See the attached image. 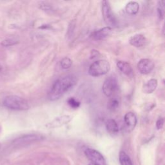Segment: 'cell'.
<instances>
[{"mask_svg": "<svg viewBox=\"0 0 165 165\" xmlns=\"http://www.w3.org/2000/svg\"><path fill=\"white\" fill-rule=\"evenodd\" d=\"M118 81L114 75L110 76L104 81L103 85V92L107 97H111L118 89Z\"/></svg>", "mask_w": 165, "mask_h": 165, "instance_id": "cell-5", "label": "cell"}, {"mask_svg": "<svg viewBox=\"0 0 165 165\" xmlns=\"http://www.w3.org/2000/svg\"><path fill=\"white\" fill-rule=\"evenodd\" d=\"M112 28L107 26V27H103L101 29L94 32L92 34V35H91V37H92L94 40L100 41L105 40V39L109 37L112 34Z\"/></svg>", "mask_w": 165, "mask_h": 165, "instance_id": "cell-10", "label": "cell"}, {"mask_svg": "<svg viewBox=\"0 0 165 165\" xmlns=\"http://www.w3.org/2000/svg\"><path fill=\"white\" fill-rule=\"evenodd\" d=\"M72 118L70 116L64 115L62 116H59L53 119L52 121H51V122L48 123L46 126L49 128L59 127H61V126L68 123L72 120Z\"/></svg>", "mask_w": 165, "mask_h": 165, "instance_id": "cell-11", "label": "cell"}, {"mask_svg": "<svg viewBox=\"0 0 165 165\" xmlns=\"http://www.w3.org/2000/svg\"><path fill=\"white\" fill-rule=\"evenodd\" d=\"M119 159L121 165H133L129 156L123 151H121L120 152Z\"/></svg>", "mask_w": 165, "mask_h": 165, "instance_id": "cell-18", "label": "cell"}, {"mask_svg": "<svg viewBox=\"0 0 165 165\" xmlns=\"http://www.w3.org/2000/svg\"><path fill=\"white\" fill-rule=\"evenodd\" d=\"M130 44L136 48H141L146 45V38L141 34H137L132 36L129 40Z\"/></svg>", "mask_w": 165, "mask_h": 165, "instance_id": "cell-12", "label": "cell"}, {"mask_svg": "<svg viewBox=\"0 0 165 165\" xmlns=\"http://www.w3.org/2000/svg\"><path fill=\"white\" fill-rule=\"evenodd\" d=\"M158 14L160 20H163L164 14V2L159 1L158 5Z\"/></svg>", "mask_w": 165, "mask_h": 165, "instance_id": "cell-20", "label": "cell"}, {"mask_svg": "<svg viewBox=\"0 0 165 165\" xmlns=\"http://www.w3.org/2000/svg\"><path fill=\"white\" fill-rule=\"evenodd\" d=\"M4 106L12 110L24 111L29 109V105L27 100L18 95H8L3 101Z\"/></svg>", "mask_w": 165, "mask_h": 165, "instance_id": "cell-2", "label": "cell"}, {"mask_svg": "<svg viewBox=\"0 0 165 165\" xmlns=\"http://www.w3.org/2000/svg\"><path fill=\"white\" fill-rule=\"evenodd\" d=\"M124 122L125 125V128L128 132H132L135 128L137 124V117L134 113L129 112L125 114L124 117Z\"/></svg>", "mask_w": 165, "mask_h": 165, "instance_id": "cell-9", "label": "cell"}, {"mask_svg": "<svg viewBox=\"0 0 165 165\" xmlns=\"http://www.w3.org/2000/svg\"><path fill=\"white\" fill-rule=\"evenodd\" d=\"M102 14L103 19L108 27L112 28L118 26V20L113 13L110 3L107 1L102 2Z\"/></svg>", "mask_w": 165, "mask_h": 165, "instance_id": "cell-4", "label": "cell"}, {"mask_svg": "<svg viewBox=\"0 0 165 165\" xmlns=\"http://www.w3.org/2000/svg\"><path fill=\"white\" fill-rule=\"evenodd\" d=\"M0 148H1V143H0Z\"/></svg>", "mask_w": 165, "mask_h": 165, "instance_id": "cell-27", "label": "cell"}, {"mask_svg": "<svg viewBox=\"0 0 165 165\" xmlns=\"http://www.w3.org/2000/svg\"><path fill=\"white\" fill-rule=\"evenodd\" d=\"M77 82V78L74 74H68L60 77L52 86L48 95L49 99L50 101L58 100L76 86Z\"/></svg>", "mask_w": 165, "mask_h": 165, "instance_id": "cell-1", "label": "cell"}, {"mask_svg": "<svg viewBox=\"0 0 165 165\" xmlns=\"http://www.w3.org/2000/svg\"><path fill=\"white\" fill-rule=\"evenodd\" d=\"M60 64H61V67H62L63 69L67 70V69H68L71 67L72 64V61L69 58L65 57L61 61Z\"/></svg>", "mask_w": 165, "mask_h": 165, "instance_id": "cell-19", "label": "cell"}, {"mask_svg": "<svg viewBox=\"0 0 165 165\" xmlns=\"http://www.w3.org/2000/svg\"><path fill=\"white\" fill-rule=\"evenodd\" d=\"M121 101L119 98L118 97H113L110 98L109 101H108L107 108L109 110L112 112H115L119 109Z\"/></svg>", "mask_w": 165, "mask_h": 165, "instance_id": "cell-17", "label": "cell"}, {"mask_svg": "<svg viewBox=\"0 0 165 165\" xmlns=\"http://www.w3.org/2000/svg\"><path fill=\"white\" fill-rule=\"evenodd\" d=\"M88 165H98L96 164H95V163H90Z\"/></svg>", "mask_w": 165, "mask_h": 165, "instance_id": "cell-25", "label": "cell"}, {"mask_svg": "<svg viewBox=\"0 0 165 165\" xmlns=\"http://www.w3.org/2000/svg\"><path fill=\"white\" fill-rule=\"evenodd\" d=\"M105 126L108 132L111 135H117L119 131V126L114 119H110L106 120Z\"/></svg>", "mask_w": 165, "mask_h": 165, "instance_id": "cell-14", "label": "cell"}, {"mask_svg": "<svg viewBox=\"0 0 165 165\" xmlns=\"http://www.w3.org/2000/svg\"><path fill=\"white\" fill-rule=\"evenodd\" d=\"M117 67L124 75L128 77L133 76V69L131 64L129 63L124 62V61H119L117 63Z\"/></svg>", "mask_w": 165, "mask_h": 165, "instance_id": "cell-13", "label": "cell"}, {"mask_svg": "<svg viewBox=\"0 0 165 165\" xmlns=\"http://www.w3.org/2000/svg\"><path fill=\"white\" fill-rule=\"evenodd\" d=\"M110 70V64L108 61L99 59L91 64L88 69V74L92 77H99L106 74Z\"/></svg>", "mask_w": 165, "mask_h": 165, "instance_id": "cell-3", "label": "cell"}, {"mask_svg": "<svg viewBox=\"0 0 165 165\" xmlns=\"http://www.w3.org/2000/svg\"><path fill=\"white\" fill-rule=\"evenodd\" d=\"M100 56V54L98 51L95 50H92L90 52V59H95V58H99V56Z\"/></svg>", "mask_w": 165, "mask_h": 165, "instance_id": "cell-24", "label": "cell"}, {"mask_svg": "<svg viewBox=\"0 0 165 165\" xmlns=\"http://www.w3.org/2000/svg\"><path fill=\"white\" fill-rule=\"evenodd\" d=\"M43 136L39 134H27L16 139L13 144L16 146H24L32 144L33 142L40 141L43 140Z\"/></svg>", "mask_w": 165, "mask_h": 165, "instance_id": "cell-6", "label": "cell"}, {"mask_svg": "<svg viewBox=\"0 0 165 165\" xmlns=\"http://www.w3.org/2000/svg\"><path fill=\"white\" fill-rule=\"evenodd\" d=\"M85 155L92 163L98 165H106L105 159L103 155L96 150L87 148L85 151Z\"/></svg>", "mask_w": 165, "mask_h": 165, "instance_id": "cell-7", "label": "cell"}, {"mask_svg": "<svg viewBox=\"0 0 165 165\" xmlns=\"http://www.w3.org/2000/svg\"><path fill=\"white\" fill-rule=\"evenodd\" d=\"M68 105L72 108H77L80 106V102L78 101L74 98H70L67 101Z\"/></svg>", "mask_w": 165, "mask_h": 165, "instance_id": "cell-22", "label": "cell"}, {"mask_svg": "<svg viewBox=\"0 0 165 165\" xmlns=\"http://www.w3.org/2000/svg\"><path fill=\"white\" fill-rule=\"evenodd\" d=\"M18 43V41L14 38H7L6 40H3L2 43V45L3 46H10L14 45Z\"/></svg>", "mask_w": 165, "mask_h": 165, "instance_id": "cell-21", "label": "cell"}, {"mask_svg": "<svg viewBox=\"0 0 165 165\" xmlns=\"http://www.w3.org/2000/svg\"><path fill=\"white\" fill-rule=\"evenodd\" d=\"M2 67H1V65H0V72L2 71Z\"/></svg>", "mask_w": 165, "mask_h": 165, "instance_id": "cell-26", "label": "cell"}, {"mask_svg": "<svg viewBox=\"0 0 165 165\" xmlns=\"http://www.w3.org/2000/svg\"><path fill=\"white\" fill-rule=\"evenodd\" d=\"M155 67L154 62L150 59H141L137 63V68L142 74H149Z\"/></svg>", "mask_w": 165, "mask_h": 165, "instance_id": "cell-8", "label": "cell"}, {"mask_svg": "<svg viewBox=\"0 0 165 165\" xmlns=\"http://www.w3.org/2000/svg\"><path fill=\"white\" fill-rule=\"evenodd\" d=\"M164 126V119L163 118H160L156 122V127L158 130L162 129Z\"/></svg>", "mask_w": 165, "mask_h": 165, "instance_id": "cell-23", "label": "cell"}, {"mask_svg": "<svg viewBox=\"0 0 165 165\" xmlns=\"http://www.w3.org/2000/svg\"><path fill=\"white\" fill-rule=\"evenodd\" d=\"M158 85V81L156 79H151L148 81L143 86V92L145 94H152L156 90Z\"/></svg>", "mask_w": 165, "mask_h": 165, "instance_id": "cell-15", "label": "cell"}, {"mask_svg": "<svg viewBox=\"0 0 165 165\" xmlns=\"http://www.w3.org/2000/svg\"><path fill=\"white\" fill-rule=\"evenodd\" d=\"M140 10V5L136 2H130L125 7V11L129 15H136Z\"/></svg>", "mask_w": 165, "mask_h": 165, "instance_id": "cell-16", "label": "cell"}]
</instances>
